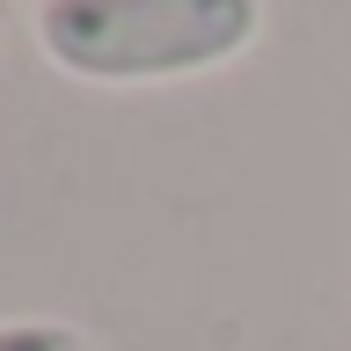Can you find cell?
<instances>
[{
    "label": "cell",
    "instance_id": "1",
    "mask_svg": "<svg viewBox=\"0 0 351 351\" xmlns=\"http://www.w3.org/2000/svg\"><path fill=\"white\" fill-rule=\"evenodd\" d=\"M263 0H37V51L88 88H161L234 66Z\"/></svg>",
    "mask_w": 351,
    "mask_h": 351
},
{
    "label": "cell",
    "instance_id": "2",
    "mask_svg": "<svg viewBox=\"0 0 351 351\" xmlns=\"http://www.w3.org/2000/svg\"><path fill=\"white\" fill-rule=\"evenodd\" d=\"M0 351H95V337L59 315H8L0 322Z\"/></svg>",
    "mask_w": 351,
    "mask_h": 351
}]
</instances>
